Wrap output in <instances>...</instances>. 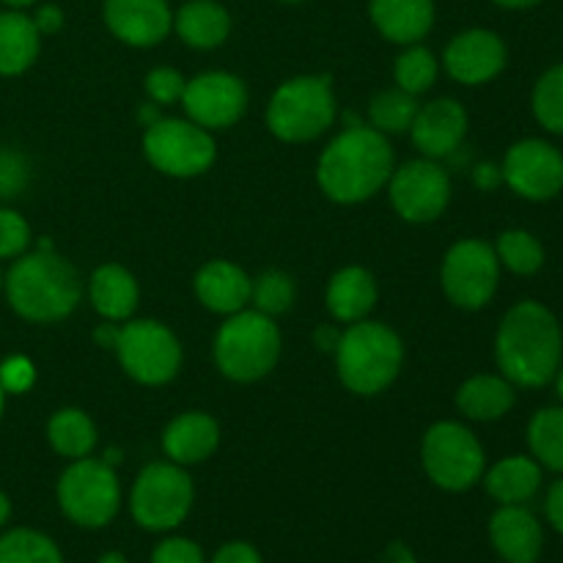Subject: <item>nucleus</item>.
<instances>
[{"label":"nucleus","mask_w":563,"mask_h":563,"mask_svg":"<svg viewBox=\"0 0 563 563\" xmlns=\"http://www.w3.org/2000/svg\"><path fill=\"white\" fill-rule=\"evenodd\" d=\"M495 363L515 388L550 385L563 363L559 317L539 300H520L504 313L495 333Z\"/></svg>","instance_id":"1"},{"label":"nucleus","mask_w":563,"mask_h":563,"mask_svg":"<svg viewBox=\"0 0 563 563\" xmlns=\"http://www.w3.org/2000/svg\"><path fill=\"white\" fill-rule=\"evenodd\" d=\"M396 168L388 135L374 126H350L324 146L317 163V185L330 201L363 203L385 190Z\"/></svg>","instance_id":"2"},{"label":"nucleus","mask_w":563,"mask_h":563,"mask_svg":"<svg viewBox=\"0 0 563 563\" xmlns=\"http://www.w3.org/2000/svg\"><path fill=\"white\" fill-rule=\"evenodd\" d=\"M11 311L33 324L64 322L82 300V280L64 256L44 242L38 251L22 253L3 275Z\"/></svg>","instance_id":"3"},{"label":"nucleus","mask_w":563,"mask_h":563,"mask_svg":"<svg viewBox=\"0 0 563 563\" xmlns=\"http://www.w3.org/2000/svg\"><path fill=\"white\" fill-rule=\"evenodd\" d=\"M333 355L341 385L355 396H379L396 383L405 366V344L399 333L372 319L346 324Z\"/></svg>","instance_id":"4"},{"label":"nucleus","mask_w":563,"mask_h":563,"mask_svg":"<svg viewBox=\"0 0 563 563\" xmlns=\"http://www.w3.org/2000/svg\"><path fill=\"white\" fill-rule=\"evenodd\" d=\"M214 366L231 383H258L280 361V330L273 317L245 308L225 317L214 333Z\"/></svg>","instance_id":"5"},{"label":"nucleus","mask_w":563,"mask_h":563,"mask_svg":"<svg viewBox=\"0 0 563 563\" xmlns=\"http://www.w3.org/2000/svg\"><path fill=\"white\" fill-rule=\"evenodd\" d=\"M335 121V93L328 75H300L280 82L267 102V126L284 143H311Z\"/></svg>","instance_id":"6"},{"label":"nucleus","mask_w":563,"mask_h":563,"mask_svg":"<svg viewBox=\"0 0 563 563\" xmlns=\"http://www.w3.org/2000/svg\"><path fill=\"white\" fill-rule=\"evenodd\" d=\"M192 504H196V487L190 473L170 460L148 462L132 484V520L146 531H174L190 517Z\"/></svg>","instance_id":"7"},{"label":"nucleus","mask_w":563,"mask_h":563,"mask_svg":"<svg viewBox=\"0 0 563 563\" xmlns=\"http://www.w3.org/2000/svg\"><path fill=\"white\" fill-rule=\"evenodd\" d=\"M60 511L75 526L97 531L110 526L121 509V484L113 465L104 460L82 456L75 460L58 478L55 487Z\"/></svg>","instance_id":"8"},{"label":"nucleus","mask_w":563,"mask_h":563,"mask_svg":"<svg viewBox=\"0 0 563 563\" xmlns=\"http://www.w3.org/2000/svg\"><path fill=\"white\" fill-rule=\"evenodd\" d=\"M421 465L434 487L445 493H467L484 478L487 454L465 423L438 421L423 434Z\"/></svg>","instance_id":"9"},{"label":"nucleus","mask_w":563,"mask_h":563,"mask_svg":"<svg viewBox=\"0 0 563 563\" xmlns=\"http://www.w3.org/2000/svg\"><path fill=\"white\" fill-rule=\"evenodd\" d=\"M113 352L126 377L148 388L176 379L185 361L176 333L157 319H126L115 335Z\"/></svg>","instance_id":"10"},{"label":"nucleus","mask_w":563,"mask_h":563,"mask_svg":"<svg viewBox=\"0 0 563 563\" xmlns=\"http://www.w3.org/2000/svg\"><path fill=\"white\" fill-rule=\"evenodd\" d=\"M143 157L154 170L170 179H192L207 174L218 157L212 132L190 119H157L143 132Z\"/></svg>","instance_id":"11"},{"label":"nucleus","mask_w":563,"mask_h":563,"mask_svg":"<svg viewBox=\"0 0 563 563\" xmlns=\"http://www.w3.org/2000/svg\"><path fill=\"white\" fill-rule=\"evenodd\" d=\"M443 291L462 311H482L500 286L498 253L484 240H460L449 247L440 269Z\"/></svg>","instance_id":"12"},{"label":"nucleus","mask_w":563,"mask_h":563,"mask_svg":"<svg viewBox=\"0 0 563 563\" xmlns=\"http://www.w3.org/2000/svg\"><path fill=\"white\" fill-rule=\"evenodd\" d=\"M390 207L407 223H434L451 203V176L440 159H410L394 168L388 181Z\"/></svg>","instance_id":"13"},{"label":"nucleus","mask_w":563,"mask_h":563,"mask_svg":"<svg viewBox=\"0 0 563 563\" xmlns=\"http://www.w3.org/2000/svg\"><path fill=\"white\" fill-rule=\"evenodd\" d=\"M504 185L526 201L544 203L563 192V154L542 137L511 143L500 163Z\"/></svg>","instance_id":"14"},{"label":"nucleus","mask_w":563,"mask_h":563,"mask_svg":"<svg viewBox=\"0 0 563 563\" xmlns=\"http://www.w3.org/2000/svg\"><path fill=\"white\" fill-rule=\"evenodd\" d=\"M247 102H251L247 86L240 77L231 71H203L187 80L179 104L185 108L187 119L203 130L218 132L234 126L245 115Z\"/></svg>","instance_id":"15"},{"label":"nucleus","mask_w":563,"mask_h":563,"mask_svg":"<svg viewBox=\"0 0 563 563\" xmlns=\"http://www.w3.org/2000/svg\"><path fill=\"white\" fill-rule=\"evenodd\" d=\"M506 42L487 27H467L456 33L443 53L445 71L462 86H487L506 69Z\"/></svg>","instance_id":"16"},{"label":"nucleus","mask_w":563,"mask_h":563,"mask_svg":"<svg viewBox=\"0 0 563 563\" xmlns=\"http://www.w3.org/2000/svg\"><path fill=\"white\" fill-rule=\"evenodd\" d=\"M467 126H471V119H467V110L462 108V102L440 97L427 104H418L410 135L423 157L445 159L465 143Z\"/></svg>","instance_id":"17"},{"label":"nucleus","mask_w":563,"mask_h":563,"mask_svg":"<svg viewBox=\"0 0 563 563\" xmlns=\"http://www.w3.org/2000/svg\"><path fill=\"white\" fill-rule=\"evenodd\" d=\"M104 25L130 47H157L174 27L168 0H104Z\"/></svg>","instance_id":"18"},{"label":"nucleus","mask_w":563,"mask_h":563,"mask_svg":"<svg viewBox=\"0 0 563 563\" xmlns=\"http://www.w3.org/2000/svg\"><path fill=\"white\" fill-rule=\"evenodd\" d=\"M489 542L506 563H537L544 550L542 522L526 506H498L489 517Z\"/></svg>","instance_id":"19"},{"label":"nucleus","mask_w":563,"mask_h":563,"mask_svg":"<svg viewBox=\"0 0 563 563\" xmlns=\"http://www.w3.org/2000/svg\"><path fill=\"white\" fill-rule=\"evenodd\" d=\"M192 289H196L198 302L207 311L220 313V317H231V313H240L251 306L253 278L245 269L236 267L234 262L212 258V262H207L196 273Z\"/></svg>","instance_id":"20"},{"label":"nucleus","mask_w":563,"mask_h":563,"mask_svg":"<svg viewBox=\"0 0 563 563\" xmlns=\"http://www.w3.org/2000/svg\"><path fill=\"white\" fill-rule=\"evenodd\" d=\"M220 427L209 412L187 410L176 416L163 432V451L181 467L201 465L218 451Z\"/></svg>","instance_id":"21"},{"label":"nucleus","mask_w":563,"mask_h":563,"mask_svg":"<svg viewBox=\"0 0 563 563\" xmlns=\"http://www.w3.org/2000/svg\"><path fill=\"white\" fill-rule=\"evenodd\" d=\"M374 27L394 44H418L434 25V0H368Z\"/></svg>","instance_id":"22"},{"label":"nucleus","mask_w":563,"mask_h":563,"mask_svg":"<svg viewBox=\"0 0 563 563\" xmlns=\"http://www.w3.org/2000/svg\"><path fill=\"white\" fill-rule=\"evenodd\" d=\"M377 280L366 267H341L330 278L328 291H324V306L330 317L341 324H355L361 319H368V313L377 306Z\"/></svg>","instance_id":"23"},{"label":"nucleus","mask_w":563,"mask_h":563,"mask_svg":"<svg viewBox=\"0 0 563 563\" xmlns=\"http://www.w3.org/2000/svg\"><path fill=\"white\" fill-rule=\"evenodd\" d=\"M88 300L104 322H126L137 311L141 289L135 275L121 264H102L88 278Z\"/></svg>","instance_id":"24"},{"label":"nucleus","mask_w":563,"mask_h":563,"mask_svg":"<svg viewBox=\"0 0 563 563\" xmlns=\"http://www.w3.org/2000/svg\"><path fill=\"white\" fill-rule=\"evenodd\" d=\"M482 482L498 506H526L542 489L544 467L533 456L515 454L484 471Z\"/></svg>","instance_id":"25"},{"label":"nucleus","mask_w":563,"mask_h":563,"mask_svg":"<svg viewBox=\"0 0 563 563\" xmlns=\"http://www.w3.org/2000/svg\"><path fill=\"white\" fill-rule=\"evenodd\" d=\"M517 405V388L504 374H476L456 390V407L467 421H500Z\"/></svg>","instance_id":"26"},{"label":"nucleus","mask_w":563,"mask_h":563,"mask_svg":"<svg viewBox=\"0 0 563 563\" xmlns=\"http://www.w3.org/2000/svg\"><path fill=\"white\" fill-rule=\"evenodd\" d=\"M174 31L192 49H214L231 36V14L218 0H187L174 14Z\"/></svg>","instance_id":"27"},{"label":"nucleus","mask_w":563,"mask_h":563,"mask_svg":"<svg viewBox=\"0 0 563 563\" xmlns=\"http://www.w3.org/2000/svg\"><path fill=\"white\" fill-rule=\"evenodd\" d=\"M42 53V33L33 16L0 11V77H16L31 69Z\"/></svg>","instance_id":"28"},{"label":"nucleus","mask_w":563,"mask_h":563,"mask_svg":"<svg viewBox=\"0 0 563 563\" xmlns=\"http://www.w3.org/2000/svg\"><path fill=\"white\" fill-rule=\"evenodd\" d=\"M47 440L55 454L64 460H82L97 449V423L80 407H60L47 421Z\"/></svg>","instance_id":"29"},{"label":"nucleus","mask_w":563,"mask_h":563,"mask_svg":"<svg viewBox=\"0 0 563 563\" xmlns=\"http://www.w3.org/2000/svg\"><path fill=\"white\" fill-rule=\"evenodd\" d=\"M528 449L544 471L563 476V405L533 412L528 423Z\"/></svg>","instance_id":"30"},{"label":"nucleus","mask_w":563,"mask_h":563,"mask_svg":"<svg viewBox=\"0 0 563 563\" xmlns=\"http://www.w3.org/2000/svg\"><path fill=\"white\" fill-rule=\"evenodd\" d=\"M493 247L498 253L500 267L522 278L537 275L544 267V245L537 234L526 229H506Z\"/></svg>","instance_id":"31"},{"label":"nucleus","mask_w":563,"mask_h":563,"mask_svg":"<svg viewBox=\"0 0 563 563\" xmlns=\"http://www.w3.org/2000/svg\"><path fill=\"white\" fill-rule=\"evenodd\" d=\"M0 563H64V555L47 533L11 528L0 537Z\"/></svg>","instance_id":"32"},{"label":"nucleus","mask_w":563,"mask_h":563,"mask_svg":"<svg viewBox=\"0 0 563 563\" xmlns=\"http://www.w3.org/2000/svg\"><path fill=\"white\" fill-rule=\"evenodd\" d=\"M440 75V60L434 58V53L423 44H407L405 53L396 58L394 64V80L396 88L412 93V97H421L429 88L438 82Z\"/></svg>","instance_id":"33"},{"label":"nucleus","mask_w":563,"mask_h":563,"mask_svg":"<svg viewBox=\"0 0 563 563\" xmlns=\"http://www.w3.org/2000/svg\"><path fill=\"white\" fill-rule=\"evenodd\" d=\"M416 113V97L401 91V88L379 91L377 97L368 102V121H372L374 130L383 132V135H401V132H410Z\"/></svg>","instance_id":"34"},{"label":"nucleus","mask_w":563,"mask_h":563,"mask_svg":"<svg viewBox=\"0 0 563 563\" xmlns=\"http://www.w3.org/2000/svg\"><path fill=\"white\" fill-rule=\"evenodd\" d=\"M533 119L550 132L563 135V64L550 66L537 80L531 93Z\"/></svg>","instance_id":"35"},{"label":"nucleus","mask_w":563,"mask_h":563,"mask_svg":"<svg viewBox=\"0 0 563 563\" xmlns=\"http://www.w3.org/2000/svg\"><path fill=\"white\" fill-rule=\"evenodd\" d=\"M297 300V286L295 278L284 269H267L258 278H253L251 291V306L256 311L267 313V317H280V313L291 311Z\"/></svg>","instance_id":"36"},{"label":"nucleus","mask_w":563,"mask_h":563,"mask_svg":"<svg viewBox=\"0 0 563 563\" xmlns=\"http://www.w3.org/2000/svg\"><path fill=\"white\" fill-rule=\"evenodd\" d=\"M31 181V163L20 148L0 146V201L22 196Z\"/></svg>","instance_id":"37"},{"label":"nucleus","mask_w":563,"mask_h":563,"mask_svg":"<svg viewBox=\"0 0 563 563\" xmlns=\"http://www.w3.org/2000/svg\"><path fill=\"white\" fill-rule=\"evenodd\" d=\"M31 245V225L16 209L0 207V262L20 258Z\"/></svg>","instance_id":"38"},{"label":"nucleus","mask_w":563,"mask_h":563,"mask_svg":"<svg viewBox=\"0 0 563 563\" xmlns=\"http://www.w3.org/2000/svg\"><path fill=\"white\" fill-rule=\"evenodd\" d=\"M143 88H146V97L152 99L157 108H165V104L181 102V97H185L187 80H185V75H181V71L170 69V66H157V69H152L146 75V80H143Z\"/></svg>","instance_id":"39"},{"label":"nucleus","mask_w":563,"mask_h":563,"mask_svg":"<svg viewBox=\"0 0 563 563\" xmlns=\"http://www.w3.org/2000/svg\"><path fill=\"white\" fill-rule=\"evenodd\" d=\"M36 383V366H33L31 357L25 355H11L0 363V388L3 394H27Z\"/></svg>","instance_id":"40"},{"label":"nucleus","mask_w":563,"mask_h":563,"mask_svg":"<svg viewBox=\"0 0 563 563\" xmlns=\"http://www.w3.org/2000/svg\"><path fill=\"white\" fill-rule=\"evenodd\" d=\"M152 563H207V559L192 539L168 537L154 548Z\"/></svg>","instance_id":"41"},{"label":"nucleus","mask_w":563,"mask_h":563,"mask_svg":"<svg viewBox=\"0 0 563 563\" xmlns=\"http://www.w3.org/2000/svg\"><path fill=\"white\" fill-rule=\"evenodd\" d=\"M212 563H264L258 550L247 542H229L214 553Z\"/></svg>","instance_id":"42"},{"label":"nucleus","mask_w":563,"mask_h":563,"mask_svg":"<svg viewBox=\"0 0 563 563\" xmlns=\"http://www.w3.org/2000/svg\"><path fill=\"white\" fill-rule=\"evenodd\" d=\"M544 515L548 522L563 537V476L555 478L553 487L548 489V498H544Z\"/></svg>","instance_id":"43"},{"label":"nucleus","mask_w":563,"mask_h":563,"mask_svg":"<svg viewBox=\"0 0 563 563\" xmlns=\"http://www.w3.org/2000/svg\"><path fill=\"white\" fill-rule=\"evenodd\" d=\"M33 22H36V27L42 36H53V33H58L60 27H64V11L53 3L38 5V11L33 14Z\"/></svg>","instance_id":"44"},{"label":"nucleus","mask_w":563,"mask_h":563,"mask_svg":"<svg viewBox=\"0 0 563 563\" xmlns=\"http://www.w3.org/2000/svg\"><path fill=\"white\" fill-rule=\"evenodd\" d=\"M473 181H476V187H482V190H495L498 185H504V176H500V165L482 163L476 170H473Z\"/></svg>","instance_id":"45"},{"label":"nucleus","mask_w":563,"mask_h":563,"mask_svg":"<svg viewBox=\"0 0 563 563\" xmlns=\"http://www.w3.org/2000/svg\"><path fill=\"white\" fill-rule=\"evenodd\" d=\"M379 563H418L416 555H412L410 548H405L401 542H394L385 548L383 559H379Z\"/></svg>","instance_id":"46"},{"label":"nucleus","mask_w":563,"mask_h":563,"mask_svg":"<svg viewBox=\"0 0 563 563\" xmlns=\"http://www.w3.org/2000/svg\"><path fill=\"white\" fill-rule=\"evenodd\" d=\"M313 339H317L319 350H322V352H333L335 344H339V339H341V330H330V328L324 330V328H319Z\"/></svg>","instance_id":"47"},{"label":"nucleus","mask_w":563,"mask_h":563,"mask_svg":"<svg viewBox=\"0 0 563 563\" xmlns=\"http://www.w3.org/2000/svg\"><path fill=\"white\" fill-rule=\"evenodd\" d=\"M115 335H119V324H99L97 333H93V339H97L99 346H108V350H113Z\"/></svg>","instance_id":"48"},{"label":"nucleus","mask_w":563,"mask_h":563,"mask_svg":"<svg viewBox=\"0 0 563 563\" xmlns=\"http://www.w3.org/2000/svg\"><path fill=\"white\" fill-rule=\"evenodd\" d=\"M500 9H531V5H539L542 0H493Z\"/></svg>","instance_id":"49"},{"label":"nucleus","mask_w":563,"mask_h":563,"mask_svg":"<svg viewBox=\"0 0 563 563\" xmlns=\"http://www.w3.org/2000/svg\"><path fill=\"white\" fill-rule=\"evenodd\" d=\"M9 520H11V500H9V495L0 493V531H3L5 522Z\"/></svg>","instance_id":"50"},{"label":"nucleus","mask_w":563,"mask_h":563,"mask_svg":"<svg viewBox=\"0 0 563 563\" xmlns=\"http://www.w3.org/2000/svg\"><path fill=\"white\" fill-rule=\"evenodd\" d=\"M97 563H130V561H126L124 553H119V550H110V553L99 555Z\"/></svg>","instance_id":"51"},{"label":"nucleus","mask_w":563,"mask_h":563,"mask_svg":"<svg viewBox=\"0 0 563 563\" xmlns=\"http://www.w3.org/2000/svg\"><path fill=\"white\" fill-rule=\"evenodd\" d=\"M0 3H5V5H9V9L22 11V9H27V5L36 3V0H0Z\"/></svg>","instance_id":"52"},{"label":"nucleus","mask_w":563,"mask_h":563,"mask_svg":"<svg viewBox=\"0 0 563 563\" xmlns=\"http://www.w3.org/2000/svg\"><path fill=\"white\" fill-rule=\"evenodd\" d=\"M555 394H559V399H561V405H563V363H561V368H559V374H555Z\"/></svg>","instance_id":"53"},{"label":"nucleus","mask_w":563,"mask_h":563,"mask_svg":"<svg viewBox=\"0 0 563 563\" xmlns=\"http://www.w3.org/2000/svg\"><path fill=\"white\" fill-rule=\"evenodd\" d=\"M3 410H5V394L3 388H0V421H3Z\"/></svg>","instance_id":"54"},{"label":"nucleus","mask_w":563,"mask_h":563,"mask_svg":"<svg viewBox=\"0 0 563 563\" xmlns=\"http://www.w3.org/2000/svg\"><path fill=\"white\" fill-rule=\"evenodd\" d=\"M280 3H302V0H280Z\"/></svg>","instance_id":"55"},{"label":"nucleus","mask_w":563,"mask_h":563,"mask_svg":"<svg viewBox=\"0 0 563 563\" xmlns=\"http://www.w3.org/2000/svg\"><path fill=\"white\" fill-rule=\"evenodd\" d=\"M0 291H3V273H0Z\"/></svg>","instance_id":"56"}]
</instances>
